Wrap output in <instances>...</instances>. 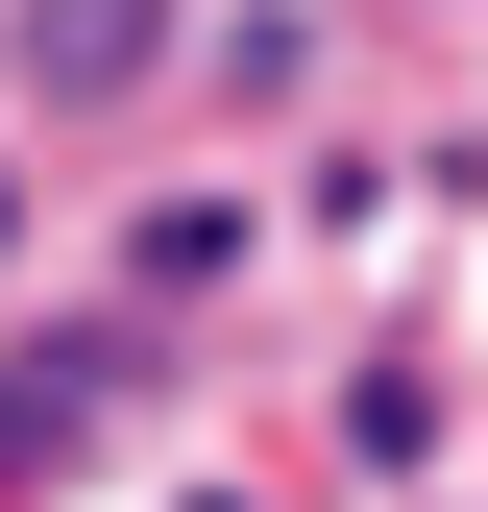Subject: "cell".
<instances>
[{"mask_svg":"<svg viewBox=\"0 0 488 512\" xmlns=\"http://www.w3.org/2000/svg\"><path fill=\"white\" fill-rule=\"evenodd\" d=\"M74 415H98V342H49V366H25V391H0V488H25V464H49V439H74Z\"/></svg>","mask_w":488,"mask_h":512,"instance_id":"obj_1","label":"cell"},{"mask_svg":"<svg viewBox=\"0 0 488 512\" xmlns=\"http://www.w3.org/2000/svg\"><path fill=\"white\" fill-rule=\"evenodd\" d=\"M25 49H49V74H122V49H147V0H49Z\"/></svg>","mask_w":488,"mask_h":512,"instance_id":"obj_2","label":"cell"}]
</instances>
